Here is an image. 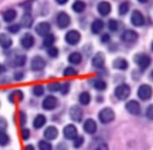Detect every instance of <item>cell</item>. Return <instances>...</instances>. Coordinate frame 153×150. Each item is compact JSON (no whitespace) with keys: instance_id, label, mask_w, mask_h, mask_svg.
I'll return each mask as SVG.
<instances>
[{"instance_id":"obj_1","label":"cell","mask_w":153,"mask_h":150,"mask_svg":"<svg viewBox=\"0 0 153 150\" xmlns=\"http://www.w3.org/2000/svg\"><path fill=\"white\" fill-rule=\"evenodd\" d=\"M115 118V113L111 108H104L99 112V120L101 123L108 124L110 122H112Z\"/></svg>"},{"instance_id":"obj_2","label":"cell","mask_w":153,"mask_h":150,"mask_svg":"<svg viewBox=\"0 0 153 150\" xmlns=\"http://www.w3.org/2000/svg\"><path fill=\"white\" fill-rule=\"evenodd\" d=\"M116 98L120 100H125L127 99V97L130 95V87L126 84H122V85H118L114 91Z\"/></svg>"},{"instance_id":"obj_3","label":"cell","mask_w":153,"mask_h":150,"mask_svg":"<svg viewBox=\"0 0 153 150\" xmlns=\"http://www.w3.org/2000/svg\"><path fill=\"white\" fill-rule=\"evenodd\" d=\"M152 88H151L150 85H147V84H143L139 87L138 89V97L141 100H149L152 97Z\"/></svg>"},{"instance_id":"obj_4","label":"cell","mask_w":153,"mask_h":150,"mask_svg":"<svg viewBox=\"0 0 153 150\" xmlns=\"http://www.w3.org/2000/svg\"><path fill=\"white\" fill-rule=\"evenodd\" d=\"M135 62L139 65L140 69H147L149 65L151 64V58L147 54H143V53H139L135 57Z\"/></svg>"},{"instance_id":"obj_5","label":"cell","mask_w":153,"mask_h":150,"mask_svg":"<svg viewBox=\"0 0 153 150\" xmlns=\"http://www.w3.org/2000/svg\"><path fill=\"white\" fill-rule=\"evenodd\" d=\"M126 110L133 115H139L141 112V107L138 101L136 100H130L126 103Z\"/></svg>"},{"instance_id":"obj_6","label":"cell","mask_w":153,"mask_h":150,"mask_svg":"<svg viewBox=\"0 0 153 150\" xmlns=\"http://www.w3.org/2000/svg\"><path fill=\"white\" fill-rule=\"evenodd\" d=\"M71 23V19L65 12H60L58 16H56V24L60 28H65L68 27Z\"/></svg>"},{"instance_id":"obj_7","label":"cell","mask_w":153,"mask_h":150,"mask_svg":"<svg viewBox=\"0 0 153 150\" xmlns=\"http://www.w3.org/2000/svg\"><path fill=\"white\" fill-rule=\"evenodd\" d=\"M77 128L74 126L73 124H68L64 127L63 130V135L66 139H76L77 138Z\"/></svg>"},{"instance_id":"obj_8","label":"cell","mask_w":153,"mask_h":150,"mask_svg":"<svg viewBox=\"0 0 153 150\" xmlns=\"http://www.w3.org/2000/svg\"><path fill=\"white\" fill-rule=\"evenodd\" d=\"M58 106V99L54 96H48L42 101V108L45 110H53Z\"/></svg>"},{"instance_id":"obj_9","label":"cell","mask_w":153,"mask_h":150,"mask_svg":"<svg viewBox=\"0 0 153 150\" xmlns=\"http://www.w3.org/2000/svg\"><path fill=\"white\" fill-rule=\"evenodd\" d=\"M80 40V34L77 31H70L65 35V41L68 45H76Z\"/></svg>"},{"instance_id":"obj_10","label":"cell","mask_w":153,"mask_h":150,"mask_svg":"<svg viewBox=\"0 0 153 150\" xmlns=\"http://www.w3.org/2000/svg\"><path fill=\"white\" fill-rule=\"evenodd\" d=\"M46 66V61L44 58L37 56L35 58H33L32 63H30V68L33 71H41Z\"/></svg>"},{"instance_id":"obj_11","label":"cell","mask_w":153,"mask_h":150,"mask_svg":"<svg viewBox=\"0 0 153 150\" xmlns=\"http://www.w3.org/2000/svg\"><path fill=\"white\" fill-rule=\"evenodd\" d=\"M50 30H51L50 24L47 23V22H41V23H39L36 26V33L39 36H44V37L50 34Z\"/></svg>"},{"instance_id":"obj_12","label":"cell","mask_w":153,"mask_h":150,"mask_svg":"<svg viewBox=\"0 0 153 150\" xmlns=\"http://www.w3.org/2000/svg\"><path fill=\"white\" fill-rule=\"evenodd\" d=\"M130 20H131V23H133L135 26H141V25L144 24V16L142 15L141 12L137 11V10L131 13Z\"/></svg>"},{"instance_id":"obj_13","label":"cell","mask_w":153,"mask_h":150,"mask_svg":"<svg viewBox=\"0 0 153 150\" xmlns=\"http://www.w3.org/2000/svg\"><path fill=\"white\" fill-rule=\"evenodd\" d=\"M70 115L71 119L75 122H80L82 119V110L78 106H74L70 110Z\"/></svg>"},{"instance_id":"obj_14","label":"cell","mask_w":153,"mask_h":150,"mask_svg":"<svg viewBox=\"0 0 153 150\" xmlns=\"http://www.w3.org/2000/svg\"><path fill=\"white\" fill-rule=\"evenodd\" d=\"M34 43H35V39H34V37L30 34H25L21 38V45L25 49H30L34 46Z\"/></svg>"},{"instance_id":"obj_15","label":"cell","mask_w":153,"mask_h":150,"mask_svg":"<svg viewBox=\"0 0 153 150\" xmlns=\"http://www.w3.org/2000/svg\"><path fill=\"white\" fill-rule=\"evenodd\" d=\"M137 38H138V34L135 31H131V30L125 31L123 33V35H122V39L125 43H134V41L137 40Z\"/></svg>"},{"instance_id":"obj_16","label":"cell","mask_w":153,"mask_h":150,"mask_svg":"<svg viewBox=\"0 0 153 150\" xmlns=\"http://www.w3.org/2000/svg\"><path fill=\"white\" fill-rule=\"evenodd\" d=\"M84 131L88 134H94L96 131H97V123L94 122V120L92 119H88V120L85 121L84 123Z\"/></svg>"},{"instance_id":"obj_17","label":"cell","mask_w":153,"mask_h":150,"mask_svg":"<svg viewBox=\"0 0 153 150\" xmlns=\"http://www.w3.org/2000/svg\"><path fill=\"white\" fill-rule=\"evenodd\" d=\"M104 61H105V58H104V54L101 52H98L96 56L92 58V65L94 68H102L104 65Z\"/></svg>"},{"instance_id":"obj_18","label":"cell","mask_w":153,"mask_h":150,"mask_svg":"<svg viewBox=\"0 0 153 150\" xmlns=\"http://www.w3.org/2000/svg\"><path fill=\"white\" fill-rule=\"evenodd\" d=\"M44 136L46 139H49V140H52V139L56 138L58 136V130L56 127L54 126H48L44 132Z\"/></svg>"},{"instance_id":"obj_19","label":"cell","mask_w":153,"mask_h":150,"mask_svg":"<svg viewBox=\"0 0 153 150\" xmlns=\"http://www.w3.org/2000/svg\"><path fill=\"white\" fill-rule=\"evenodd\" d=\"M98 12L101 15L105 16V15H108L111 12V4L109 2H106V1H102V2L98 4Z\"/></svg>"},{"instance_id":"obj_20","label":"cell","mask_w":153,"mask_h":150,"mask_svg":"<svg viewBox=\"0 0 153 150\" xmlns=\"http://www.w3.org/2000/svg\"><path fill=\"white\" fill-rule=\"evenodd\" d=\"M33 22H34V20L30 13H24L22 19H21V25L23 27H26V28H30L32 26Z\"/></svg>"},{"instance_id":"obj_21","label":"cell","mask_w":153,"mask_h":150,"mask_svg":"<svg viewBox=\"0 0 153 150\" xmlns=\"http://www.w3.org/2000/svg\"><path fill=\"white\" fill-rule=\"evenodd\" d=\"M26 62V57L23 56V54H20V56L14 57L13 59L10 61V64L12 66H23Z\"/></svg>"},{"instance_id":"obj_22","label":"cell","mask_w":153,"mask_h":150,"mask_svg":"<svg viewBox=\"0 0 153 150\" xmlns=\"http://www.w3.org/2000/svg\"><path fill=\"white\" fill-rule=\"evenodd\" d=\"M0 46L4 49H8L12 46V39L7 34H0Z\"/></svg>"},{"instance_id":"obj_23","label":"cell","mask_w":153,"mask_h":150,"mask_svg":"<svg viewBox=\"0 0 153 150\" xmlns=\"http://www.w3.org/2000/svg\"><path fill=\"white\" fill-rule=\"evenodd\" d=\"M113 65L115 69H118V70H126L128 68V62L123 58H117L116 60H114Z\"/></svg>"},{"instance_id":"obj_24","label":"cell","mask_w":153,"mask_h":150,"mask_svg":"<svg viewBox=\"0 0 153 150\" xmlns=\"http://www.w3.org/2000/svg\"><path fill=\"white\" fill-rule=\"evenodd\" d=\"M103 26H104V24H103V21L101 20H94L91 24V31L92 33L94 34H99L101 31L103 30Z\"/></svg>"},{"instance_id":"obj_25","label":"cell","mask_w":153,"mask_h":150,"mask_svg":"<svg viewBox=\"0 0 153 150\" xmlns=\"http://www.w3.org/2000/svg\"><path fill=\"white\" fill-rule=\"evenodd\" d=\"M2 16H3V20L6 21V22H12V21L16 18V11L13 9L7 10V11L3 12Z\"/></svg>"},{"instance_id":"obj_26","label":"cell","mask_w":153,"mask_h":150,"mask_svg":"<svg viewBox=\"0 0 153 150\" xmlns=\"http://www.w3.org/2000/svg\"><path fill=\"white\" fill-rule=\"evenodd\" d=\"M34 127L35 128H41V127L44 126L45 124H46V118H45V115L42 114H39L37 115L34 120Z\"/></svg>"},{"instance_id":"obj_27","label":"cell","mask_w":153,"mask_h":150,"mask_svg":"<svg viewBox=\"0 0 153 150\" xmlns=\"http://www.w3.org/2000/svg\"><path fill=\"white\" fill-rule=\"evenodd\" d=\"M23 97H24V95L22 91L14 90L11 95H10L9 99L11 102H16V101H22V100H23Z\"/></svg>"},{"instance_id":"obj_28","label":"cell","mask_w":153,"mask_h":150,"mask_svg":"<svg viewBox=\"0 0 153 150\" xmlns=\"http://www.w3.org/2000/svg\"><path fill=\"white\" fill-rule=\"evenodd\" d=\"M68 61L73 63V64H79L82 62V54L78 52H73L68 57Z\"/></svg>"},{"instance_id":"obj_29","label":"cell","mask_w":153,"mask_h":150,"mask_svg":"<svg viewBox=\"0 0 153 150\" xmlns=\"http://www.w3.org/2000/svg\"><path fill=\"white\" fill-rule=\"evenodd\" d=\"M72 8H73V10L76 12V13H80V12H82L85 10L86 3L84 2V1H75V2L73 3V6H72Z\"/></svg>"},{"instance_id":"obj_30","label":"cell","mask_w":153,"mask_h":150,"mask_svg":"<svg viewBox=\"0 0 153 150\" xmlns=\"http://www.w3.org/2000/svg\"><path fill=\"white\" fill-rule=\"evenodd\" d=\"M79 102L84 106H87L90 102V95L87 91H82V94L79 95Z\"/></svg>"},{"instance_id":"obj_31","label":"cell","mask_w":153,"mask_h":150,"mask_svg":"<svg viewBox=\"0 0 153 150\" xmlns=\"http://www.w3.org/2000/svg\"><path fill=\"white\" fill-rule=\"evenodd\" d=\"M94 88L98 89V90H105L106 89V83L104 82L101 78H97V80L94 82Z\"/></svg>"},{"instance_id":"obj_32","label":"cell","mask_w":153,"mask_h":150,"mask_svg":"<svg viewBox=\"0 0 153 150\" xmlns=\"http://www.w3.org/2000/svg\"><path fill=\"white\" fill-rule=\"evenodd\" d=\"M54 40H56V38H54V36H53L52 34H49V35L45 36L44 46H45V47H48V48L52 47V45H53V43H54Z\"/></svg>"},{"instance_id":"obj_33","label":"cell","mask_w":153,"mask_h":150,"mask_svg":"<svg viewBox=\"0 0 153 150\" xmlns=\"http://www.w3.org/2000/svg\"><path fill=\"white\" fill-rule=\"evenodd\" d=\"M10 137L6 132H0V146H6L9 144Z\"/></svg>"},{"instance_id":"obj_34","label":"cell","mask_w":153,"mask_h":150,"mask_svg":"<svg viewBox=\"0 0 153 150\" xmlns=\"http://www.w3.org/2000/svg\"><path fill=\"white\" fill-rule=\"evenodd\" d=\"M39 150H52V145L46 140H40L38 143Z\"/></svg>"},{"instance_id":"obj_35","label":"cell","mask_w":153,"mask_h":150,"mask_svg":"<svg viewBox=\"0 0 153 150\" xmlns=\"http://www.w3.org/2000/svg\"><path fill=\"white\" fill-rule=\"evenodd\" d=\"M63 75H64L65 77L75 76V75H77V71L74 68H72V66H68V68L64 70V72H63Z\"/></svg>"},{"instance_id":"obj_36","label":"cell","mask_w":153,"mask_h":150,"mask_svg":"<svg viewBox=\"0 0 153 150\" xmlns=\"http://www.w3.org/2000/svg\"><path fill=\"white\" fill-rule=\"evenodd\" d=\"M128 10H129V4H128V2H122L121 4H120V7H118V13L121 15L126 14L127 12H128Z\"/></svg>"},{"instance_id":"obj_37","label":"cell","mask_w":153,"mask_h":150,"mask_svg":"<svg viewBox=\"0 0 153 150\" xmlns=\"http://www.w3.org/2000/svg\"><path fill=\"white\" fill-rule=\"evenodd\" d=\"M33 93L35 96H41V95H44L45 93V88L42 85H36L34 86V88H33Z\"/></svg>"},{"instance_id":"obj_38","label":"cell","mask_w":153,"mask_h":150,"mask_svg":"<svg viewBox=\"0 0 153 150\" xmlns=\"http://www.w3.org/2000/svg\"><path fill=\"white\" fill-rule=\"evenodd\" d=\"M60 88H61V84L58 82H54V83H50L49 85H48V89L50 91H59Z\"/></svg>"},{"instance_id":"obj_39","label":"cell","mask_w":153,"mask_h":150,"mask_svg":"<svg viewBox=\"0 0 153 150\" xmlns=\"http://www.w3.org/2000/svg\"><path fill=\"white\" fill-rule=\"evenodd\" d=\"M108 27H109L110 31H112V32H115V31L117 30L118 24H117V22H116L115 20H110L109 23H108Z\"/></svg>"},{"instance_id":"obj_40","label":"cell","mask_w":153,"mask_h":150,"mask_svg":"<svg viewBox=\"0 0 153 150\" xmlns=\"http://www.w3.org/2000/svg\"><path fill=\"white\" fill-rule=\"evenodd\" d=\"M48 54L51 57V58H56L58 54H59V50H58V48L56 47H50L49 49H48Z\"/></svg>"},{"instance_id":"obj_41","label":"cell","mask_w":153,"mask_h":150,"mask_svg":"<svg viewBox=\"0 0 153 150\" xmlns=\"http://www.w3.org/2000/svg\"><path fill=\"white\" fill-rule=\"evenodd\" d=\"M20 30H21L20 24H13V25H10V26L8 27V31H9L10 33H13V34L18 33Z\"/></svg>"},{"instance_id":"obj_42","label":"cell","mask_w":153,"mask_h":150,"mask_svg":"<svg viewBox=\"0 0 153 150\" xmlns=\"http://www.w3.org/2000/svg\"><path fill=\"white\" fill-rule=\"evenodd\" d=\"M146 115L149 120H153V104H150L146 110Z\"/></svg>"},{"instance_id":"obj_43","label":"cell","mask_w":153,"mask_h":150,"mask_svg":"<svg viewBox=\"0 0 153 150\" xmlns=\"http://www.w3.org/2000/svg\"><path fill=\"white\" fill-rule=\"evenodd\" d=\"M60 91H61V94H63V95L68 94V91H70V83H64L63 85H61Z\"/></svg>"},{"instance_id":"obj_44","label":"cell","mask_w":153,"mask_h":150,"mask_svg":"<svg viewBox=\"0 0 153 150\" xmlns=\"http://www.w3.org/2000/svg\"><path fill=\"white\" fill-rule=\"evenodd\" d=\"M21 135H22V138L24 139V140H26V139L30 138V130H27V128H23L22 130V132H21Z\"/></svg>"},{"instance_id":"obj_45","label":"cell","mask_w":153,"mask_h":150,"mask_svg":"<svg viewBox=\"0 0 153 150\" xmlns=\"http://www.w3.org/2000/svg\"><path fill=\"white\" fill-rule=\"evenodd\" d=\"M82 143H84V138H82V137H77V138L75 139V141H74V147L75 148L80 147L82 145Z\"/></svg>"},{"instance_id":"obj_46","label":"cell","mask_w":153,"mask_h":150,"mask_svg":"<svg viewBox=\"0 0 153 150\" xmlns=\"http://www.w3.org/2000/svg\"><path fill=\"white\" fill-rule=\"evenodd\" d=\"M7 128V121L3 118H0V132H4Z\"/></svg>"},{"instance_id":"obj_47","label":"cell","mask_w":153,"mask_h":150,"mask_svg":"<svg viewBox=\"0 0 153 150\" xmlns=\"http://www.w3.org/2000/svg\"><path fill=\"white\" fill-rule=\"evenodd\" d=\"M19 116H20V124L21 125H24L25 122H26V115H25V113L21 111L20 114H19Z\"/></svg>"},{"instance_id":"obj_48","label":"cell","mask_w":153,"mask_h":150,"mask_svg":"<svg viewBox=\"0 0 153 150\" xmlns=\"http://www.w3.org/2000/svg\"><path fill=\"white\" fill-rule=\"evenodd\" d=\"M94 150H109V147H108V145L106 144H101V145H99Z\"/></svg>"},{"instance_id":"obj_49","label":"cell","mask_w":153,"mask_h":150,"mask_svg":"<svg viewBox=\"0 0 153 150\" xmlns=\"http://www.w3.org/2000/svg\"><path fill=\"white\" fill-rule=\"evenodd\" d=\"M110 40V35L109 34H103L102 36H101V41L102 43H106V41Z\"/></svg>"},{"instance_id":"obj_50","label":"cell","mask_w":153,"mask_h":150,"mask_svg":"<svg viewBox=\"0 0 153 150\" xmlns=\"http://www.w3.org/2000/svg\"><path fill=\"white\" fill-rule=\"evenodd\" d=\"M23 76H24V74L22 73V72H19V73H16V74L14 75L15 80H16V81H21L22 78H23Z\"/></svg>"},{"instance_id":"obj_51","label":"cell","mask_w":153,"mask_h":150,"mask_svg":"<svg viewBox=\"0 0 153 150\" xmlns=\"http://www.w3.org/2000/svg\"><path fill=\"white\" fill-rule=\"evenodd\" d=\"M25 150H35V148H34L33 145H27L26 147H25Z\"/></svg>"},{"instance_id":"obj_52","label":"cell","mask_w":153,"mask_h":150,"mask_svg":"<svg viewBox=\"0 0 153 150\" xmlns=\"http://www.w3.org/2000/svg\"><path fill=\"white\" fill-rule=\"evenodd\" d=\"M66 1H68V0H58L56 2L59 3V4H65V3H66Z\"/></svg>"},{"instance_id":"obj_53","label":"cell","mask_w":153,"mask_h":150,"mask_svg":"<svg viewBox=\"0 0 153 150\" xmlns=\"http://www.w3.org/2000/svg\"><path fill=\"white\" fill-rule=\"evenodd\" d=\"M4 71H6V68H4V66H3L2 64H0V74L3 73Z\"/></svg>"},{"instance_id":"obj_54","label":"cell","mask_w":153,"mask_h":150,"mask_svg":"<svg viewBox=\"0 0 153 150\" xmlns=\"http://www.w3.org/2000/svg\"><path fill=\"white\" fill-rule=\"evenodd\" d=\"M150 77H151V78H152V80H153V72H152V73L150 74Z\"/></svg>"},{"instance_id":"obj_55","label":"cell","mask_w":153,"mask_h":150,"mask_svg":"<svg viewBox=\"0 0 153 150\" xmlns=\"http://www.w3.org/2000/svg\"><path fill=\"white\" fill-rule=\"evenodd\" d=\"M151 48H152V50H153V43H152V46H151Z\"/></svg>"}]
</instances>
